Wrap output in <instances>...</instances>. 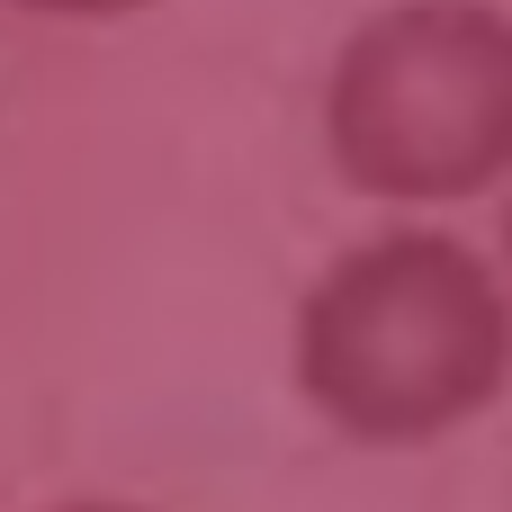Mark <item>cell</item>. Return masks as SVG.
<instances>
[{
    "label": "cell",
    "mask_w": 512,
    "mask_h": 512,
    "mask_svg": "<svg viewBox=\"0 0 512 512\" xmlns=\"http://www.w3.org/2000/svg\"><path fill=\"white\" fill-rule=\"evenodd\" d=\"M504 234H512V225H504Z\"/></svg>",
    "instance_id": "277c9868"
},
{
    "label": "cell",
    "mask_w": 512,
    "mask_h": 512,
    "mask_svg": "<svg viewBox=\"0 0 512 512\" xmlns=\"http://www.w3.org/2000/svg\"><path fill=\"white\" fill-rule=\"evenodd\" d=\"M324 153L360 198H477L512 171V18L495 0H405L342 36Z\"/></svg>",
    "instance_id": "7a4b0ae2"
},
{
    "label": "cell",
    "mask_w": 512,
    "mask_h": 512,
    "mask_svg": "<svg viewBox=\"0 0 512 512\" xmlns=\"http://www.w3.org/2000/svg\"><path fill=\"white\" fill-rule=\"evenodd\" d=\"M504 351V297L450 234H387L342 252L297 315L306 396L369 441H414L477 414L504 378Z\"/></svg>",
    "instance_id": "6da1fadb"
},
{
    "label": "cell",
    "mask_w": 512,
    "mask_h": 512,
    "mask_svg": "<svg viewBox=\"0 0 512 512\" xmlns=\"http://www.w3.org/2000/svg\"><path fill=\"white\" fill-rule=\"evenodd\" d=\"M9 9H36V18H126V9H153V0H9Z\"/></svg>",
    "instance_id": "3957f363"
}]
</instances>
